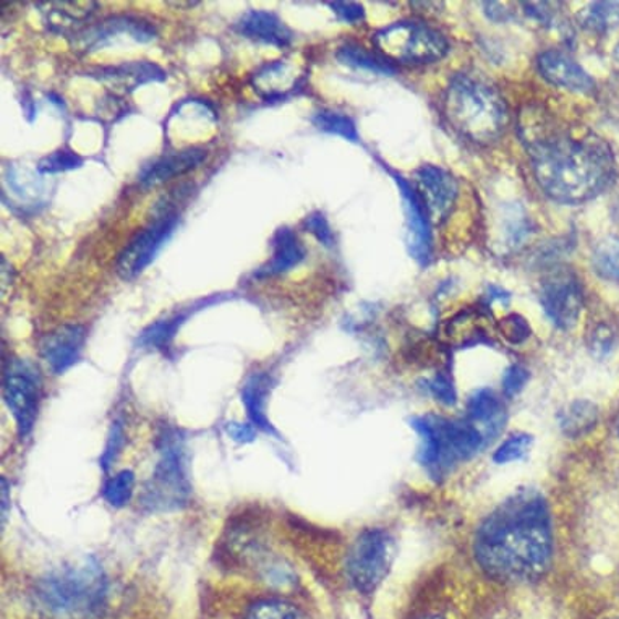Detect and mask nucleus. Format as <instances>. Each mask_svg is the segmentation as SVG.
Masks as SVG:
<instances>
[{"label": "nucleus", "mask_w": 619, "mask_h": 619, "mask_svg": "<svg viewBox=\"0 0 619 619\" xmlns=\"http://www.w3.org/2000/svg\"><path fill=\"white\" fill-rule=\"evenodd\" d=\"M417 191L422 197L430 219L447 218L458 198V183L448 170L438 166H422L417 169Z\"/></svg>", "instance_id": "15"}, {"label": "nucleus", "mask_w": 619, "mask_h": 619, "mask_svg": "<svg viewBox=\"0 0 619 619\" xmlns=\"http://www.w3.org/2000/svg\"><path fill=\"white\" fill-rule=\"evenodd\" d=\"M503 401L492 389H479L468 401V420L489 438L499 433L503 426Z\"/></svg>", "instance_id": "24"}, {"label": "nucleus", "mask_w": 619, "mask_h": 619, "mask_svg": "<svg viewBox=\"0 0 619 619\" xmlns=\"http://www.w3.org/2000/svg\"><path fill=\"white\" fill-rule=\"evenodd\" d=\"M124 429L119 422L113 423V429H111L109 437H107L106 447H104L103 454H101L99 465L103 472H107L111 465L116 461L117 455L120 454L122 448H124Z\"/></svg>", "instance_id": "36"}, {"label": "nucleus", "mask_w": 619, "mask_h": 619, "mask_svg": "<svg viewBox=\"0 0 619 619\" xmlns=\"http://www.w3.org/2000/svg\"><path fill=\"white\" fill-rule=\"evenodd\" d=\"M541 304L556 328L571 329L576 326L584 305L579 280L571 271H553L542 284Z\"/></svg>", "instance_id": "10"}, {"label": "nucleus", "mask_w": 619, "mask_h": 619, "mask_svg": "<svg viewBox=\"0 0 619 619\" xmlns=\"http://www.w3.org/2000/svg\"><path fill=\"white\" fill-rule=\"evenodd\" d=\"M420 619H444V618H441V617H426V618H420Z\"/></svg>", "instance_id": "48"}, {"label": "nucleus", "mask_w": 619, "mask_h": 619, "mask_svg": "<svg viewBox=\"0 0 619 619\" xmlns=\"http://www.w3.org/2000/svg\"><path fill=\"white\" fill-rule=\"evenodd\" d=\"M389 174H391L395 182L398 183L402 201H405L407 245H409L410 255L420 264H427L431 256L429 210H427L419 191L413 189L405 177L392 172V170H389Z\"/></svg>", "instance_id": "12"}, {"label": "nucleus", "mask_w": 619, "mask_h": 619, "mask_svg": "<svg viewBox=\"0 0 619 619\" xmlns=\"http://www.w3.org/2000/svg\"><path fill=\"white\" fill-rule=\"evenodd\" d=\"M538 69L549 83L569 92L589 95L596 90V80L565 52H544L538 59Z\"/></svg>", "instance_id": "16"}, {"label": "nucleus", "mask_w": 619, "mask_h": 619, "mask_svg": "<svg viewBox=\"0 0 619 619\" xmlns=\"http://www.w3.org/2000/svg\"><path fill=\"white\" fill-rule=\"evenodd\" d=\"M577 20L586 30L607 33L619 27V3L596 2L577 13Z\"/></svg>", "instance_id": "28"}, {"label": "nucleus", "mask_w": 619, "mask_h": 619, "mask_svg": "<svg viewBox=\"0 0 619 619\" xmlns=\"http://www.w3.org/2000/svg\"><path fill=\"white\" fill-rule=\"evenodd\" d=\"M525 13L532 19L537 20L541 23H549L553 19L552 9H549V3L547 2H528L523 3Z\"/></svg>", "instance_id": "44"}, {"label": "nucleus", "mask_w": 619, "mask_h": 619, "mask_svg": "<svg viewBox=\"0 0 619 619\" xmlns=\"http://www.w3.org/2000/svg\"><path fill=\"white\" fill-rule=\"evenodd\" d=\"M189 315L190 310H186V312L176 313V315L167 316L166 319L153 323L140 334L138 343L141 347H149V349H166Z\"/></svg>", "instance_id": "27"}, {"label": "nucleus", "mask_w": 619, "mask_h": 619, "mask_svg": "<svg viewBox=\"0 0 619 619\" xmlns=\"http://www.w3.org/2000/svg\"><path fill=\"white\" fill-rule=\"evenodd\" d=\"M33 596L49 618L93 619L106 607L107 577L95 558H85L41 577Z\"/></svg>", "instance_id": "3"}, {"label": "nucleus", "mask_w": 619, "mask_h": 619, "mask_svg": "<svg viewBox=\"0 0 619 619\" xmlns=\"http://www.w3.org/2000/svg\"><path fill=\"white\" fill-rule=\"evenodd\" d=\"M41 13L49 30L59 34H67L75 40L83 31L85 23L95 13V2H49L41 3Z\"/></svg>", "instance_id": "20"}, {"label": "nucleus", "mask_w": 619, "mask_h": 619, "mask_svg": "<svg viewBox=\"0 0 619 619\" xmlns=\"http://www.w3.org/2000/svg\"><path fill=\"white\" fill-rule=\"evenodd\" d=\"M305 231L310 232L319 243L325 246L334 245V234L332 228H329L328 221H326L325 214L316 213L308 214L304 219Z\"/></svg>", "instance_id": "38"}, {"label": "nucleus", "mask_w": 619, "mask_h": 619, "mask_svg": "<svg viewBox=\"0 0 619 619\" xmlns=\"http://www.w3.org/2000/svg\"><path fill=\"white\" fill-rule=\"evenodd\" d=\"M431 395L438 402L444 406H454L458 401L455 388L451 378L447 374H438L430 382Z\"/></svg>", "instance_id": "41"}, {"label": "nucleus", "mask_w": 619, "mask_h": 619, "mask_svg": "<svg viewBox=\"0 0 619 619\" xmlns=\"http://www.w3.org/2000/svg\"><path fill=\"white\" fill-rule=\"evenodd\" d=\"M207 159V151L198 146H189V148L180 149V151L170 153L156 159L151 165L146 166L141 170L138 182L149 189V187L159 186L174 177L183 176L190 170L197 169L201 162Z\"/></svg>", "instance_id": "18"}, {"label": "nucleus", "mask_w": 619, "mask_h": 619, "mask_svg": "<svg viewBox=\"0 0 619 619\" xmlns=\"http://www.w3.org/2000/svg\"><path fill=\"white\" fill-rule=\"evenodd\" d=\"M503 243L507 249H517L523 245L525 239L531 234V224L523 210L511 208L503 218Z\"/></svg>", "instance_id": "34"}, {"label": "nucleus", "mask_w": 619, "mask_h": 619, "mask_svg": "<svg viewBox=\"0 0 619 619\" xmlns=\"http://www.w3.org/2000/svg\"><path fill=\"white\" fill-rule=\"evenodd\" d=\"M177 224H179L177 211L172 210L169 203L167 207H159L155 219L122 250L116 262V271L122 280L132 281L140 276L161 252L167 240L172 238Z\"/></svg>", "instance_id": "9"}, {"label": "nucleus", "mask_w": 619, "mask_h": 619, "mask_svg": "<svg viewBox=\"0 0 619 619\" xmlns=\"http://www.w3.org/2000/svg\"><path fill=\"white\" fill-rule=\"evenodd\" d=\"M271 388H273L271 375L266 374V371H255L243 382L240 399H242V405L245 407L249 422L256 430L263 431L266 434H276V430L271 426L266 412Z\"/></svg>", "instance_id": "19"}, {"label": "nucleus", "mask_w": 619, "mask_h": 619, "mask_svg": "<svg viewBox=\"0 0 619 619\" xmlns=\"http://www.w3.org/2000/svg\"><path fill=\"white\" fill-rule=\"evenodd\" d=\"M480 568L506 584L537 583L553 556L552 513L545 496L525 489L511 495L476 528Z\"/></svg>", "instance_id": "1"}, {"label": "nucleus", "mask_w": 619, "mask_h": 619, "mask_svg": "<svg viewBox=\"0 0 619 619\" xmlns=\"http://www.w3.org/2000/svg\"><path fill=\"white\" fill-rule=\"evenodd\" d=\"M615 61H617L618 64H619V44H618L617 49H615Z\"/></svg>", "instance_id": "47"}, {"label": "nucleus", "mask_w": 619, "mask_h": 619, "mask_svg": "<svg viewBox=\"0 0 619 619\" xmlns=\"http://www.w3.org/2000/svg\"><path fill=\"white\" fill-rule=\"evenodd\" d=\"M336 57L340 64L360 69V71L380 73V75H392V73L396 72L395 65H392V62H389L388 59L382 57L380 54H375V52L367 51L364 46H358V44L354 43L344 44V46L337 51Z\"/></svg>", "instance_id": "25"}, {"label": "nucleus", "mask_w": 619, "mask_h": 619, "mask_svg": "<svg viewBox=\"0 0 619 619\" xmlns=\"http://www.w3.org/2000/svg\"><path fill=\"white\" fill-rule=\"evenodd\" d=\"M594 270L598 276L619 283V238L610 235L597 243L592 253Z\"/></svg>", "instance_id": "29"}, {"label": "nucleus", "mask_w": 619, "mask_h": 619, "mask_svg": "<svg viewBox=\"0 0 619 619\" xmlns=\"http://www.w3.org/2000/svg\"><path fill=\"white\" fill-rule=\"evenodd\" d=\"M298 76L301 75L286 61L267 62L253 75L252 86L264 101L273 103L286 99L297 88L301 83Z\"/></svg>", "instance_id": "22"}, {"label": "nucleus", "mask_w": 619, "mask_h": 619, "mask_svg": "<svg viewBox=\"0 0 619 619\" xmlns=\"http://www.w3.org/2000/svg\"><path fill=\"white\" fill-rule=\"evenodd\" d=\"M159 459L151 479L146 483L141 503L149 511L182 510L191 496L189 462H187L186 440L174 427H166L158 434Z\"/></svg>", "instance_id": "5"}, {"label": "nucleus", "mask_w": 619, "mask_h": 619, "mask_svg": "<svg viewBox=\"0 0 619 619\" xmlns=\"http://www.w3.org/2000/svg\"><path fill=\"white\" fill-rule=\"evenodd\" d=\"M528 155L542 190L559 203L592 200L613 180V153L597 135L552 128L531 138Z\"/></svg>", "instance_id": "2"}, {"label": "nucleus", "mask_w": 619, "mask_h": 619, "mask_svg": "<svg viewBox=\"0 0 619 619\" xmlns=\"http://www.w3.org/2000/svg\"><path fill=\"white\" fill-rule=\"evenodd\" d=\"M597 422L598 409L590 401L573 402L559 416V426H562L566 437H583V434L596 429Z\"/></svg>", "instance_id": "26"}, {"label": "nucleus", "mask_w": 619, "mask_h": 619, "mask_svg": "<svg viewBox=\"0 0 619 619\" xmlns=\"http://www.w3.org/2000/svg\"><path fill=\"white\" fill-rule=\"evenodd\" d=\"M312 122L319 132L336 135V137L353 141V144H360L356 122L346 114L337 113V111H319Z\"/></svg>", "instance_id": "30"}, {"label": "nucleus", "mask_w": 619, "mask_h": 619, "mask_svg": "<svg viewBox=\"0 0 619 619\" xmlns=\"http://www.w3.org/2000/svg\"><path fill=\"white\" fill-rule=\"evenodd\" d=\"M271 246H273V256H271L270 262L264 263L259 271H255V277H259V280L287 273L292 267L304 262L305 255H307L301 240L288 228H281L274 232Z\"/></svg>", "instance_id": "21"}, {"label": "nucleus", "mask_w": 619, "mask_h": 619, "mask_svg": "<svg viewBox=\"0 0 619 619\" xmlns=\"http://www.w3.org/2000/svg\"><path fill=\"white\" fill-rule=\"evenodd\" d=\"M10 492V486L9 483H7L6 479H2V520L3 523H6V517H7V504H9V499H7V495H9Z\"/></svg>", "instance_id": "46"}, {"label": "nucleus", "mask_w": 619, "mask_h": 619, "mask_svg": "<svg viewBox=\"0 0 619 619\" xmlns=\"http://www.w3.org/2000/svg\"><path fill=\"white\" fill-rule=\"evenodd\" d=\"M444 113L455 130L475 144L496 140L507 125V107L499 90L469 73L451 80Z\"/></svg>", "instance_id": "4"}, {"label": "nucleus", "mask_w": 619, "mask_h": 619, "mask_svg": "<svg viewBox=\"0 0 619 619\" xmlns=\"http://www.w3.org/2000/svg\"><path fill=\"white\" fill-rule=\"evenodd\" d=\"M501 334L510 340L511 344H523L531 337V326L520 315H510L501 319Z\"/></svg>", "instance_id": "37"}, {"label": "nucleus", "mask_w": 619, "mask_h": 619, "mask_svg": "<svg viewBox=\"0 0 619 619\" xmlns=\"http://www.w3.org/2000/svg\"><path fill=\"white\" fill-rule=\"evenodd\" d=\"M532 444H534V438H532V434H511V437H507L506 440L496 448L495 454H493V461L500 465L521 461V459H524L525 455L531 453Z\"/></svg>", "instance_id": "33"}, {"label": "nucleus", "mask_w": 619, "mask_h": 619, "mask_svg": "<svg viewBox=\"0 0 619 619\" xmlns=\"http://www.w3.org/2000/svg\"><path fill=\"white\" fill-rule=\"evenodd\" d=\"M127 36L137 43H151L158 33L151 23L132 15H116L93 24L75 38L76 44L85 51H96L113 43L117 38Z\"/></svg>", "instance_id": "13"}, {"label": "nucleus", "mask_w": 619, "mask_h": 619, "mask_svg": "<svg viewBox=\"0 0 619 619\" xmlns=\"http://www.w3.org/2000/svg\"><path fill=\"white\" fill-rule=\"evenodd\" d=\"M382 57L402 64H431L448 54V41L427 24L399 22L375 34Z\"/></svg>", "instance_id": "7"}, {"label": "nucleus", "mask_w": 619, "mask_h": 619, "mask_svg": "<svg viewBox=\"0 0 619 619\" xmlns=\"http://www.w3.org/2000/svg\"><path fill=\"white\" fill-rule=\"evenodd\" d=\"M486 9V15L490 17V19L495 20V22H506L507 19H510V17H507V12L506 10H504V6H501V3L499 2H490V3H485Z\"/></svg>", "instance_id": "45"}, {"label": "nucleus", "mask_w": 619, "mask_h": 619, "mask_svg": "<svg viewBox=\"0 0 619 619\" xmlns=\"http://www.w3.org/2000/svg\"><path fill=\"white\" fill-rule=\"evenodd\" d=\"M245 619H308L304 611L281 598H263L246 610Z\"/></svg>", "instance_id": "32"}, {"label": "nucleus", "mask_w": 619, "mask_h": 619, "mask_svg": "<svg viewBox=\"0 0 619 619\" xmlns=\"http://www.w3.org/2000/svg\"><path fill=\"white\" fill-rule=\"evenodd\" d=\"M332 7L333 12L339 17L343 22L346 23H358L365 19V10L360 3L356 2H332L329 3Z\"/></svg>", "instance_id": "43"}, {"label": "nucleus", "mask_w": 619, "mask_h": 619, "mask_svg": "<svg viewBox=\"0 0 619 619\" xmlns=\"http://www.w3.org/2000/svg\"><path fill=\"white\" fill-rule=\"evenodd\" d=\"M2 398L12 413L20 437H28L36 426L43 398V380L36 365L24 358L7 360L2 375Z\"/></svg>", "instance_id": "8"}, {"label": "nucleus", "mask_w": 619, "mask_h": 619, "mask_svg": "<svg viewBox=\"0 0 619 619\" xmlns=\"http://www.w3.org/2000/svg\"><path fill=\"white\" fill-rule=\"evenodd\" d=\"M135 483H137V479H135V474L130 469L117 472V474L109 476L106 483H104L103 490H101L103 500L109 506L116 507V510L127 506L132 499H134Z\"/></svg>", "instance_id": "31"}, {"label": "nucleus", "mask_w": 619, "mask_h": 619, "mask_svg": "<svg viewBox=\"0 0 619 619\" xmlns=\"http://www.w3.org/2000/svg\"><path fill=\"white\" fill-rule=\"evenodd\" d=\"M615 344V333L613 329L608 325H598L590 334L589 347L592 350L594 356L601 358L608 356L613 349Z\"/></svg>", "instance_id": "39"}, {"label": "nucleus", "mask_w": 619, "mask_h": 619, "mask_svg": "<svg viewBox=\"0 0 619 619\" xmlns=\"http://www.w3.org/2000/svg\"><path fill=\"white\" fill-rule=\"evenodd\" d=\"M410 427L419 437V462L430 475L441 476L454 464L447 437V419L437 416L413 417Z\"/></svg>", "instance_id": "11"}, {"label": "nucleus", "mask_w": 619, "mask_h": 619, "mask_svg": "<svg viewBox=\"0 0 619 619\" xmlns=\"http://www.w3.org/2000/svg\"><path fill=\"white\" fill-rule=\"evenodd\" d=\"M83 166V159L80 158L72 149H59V151L51 153L46 158L38 162V172L43 174H59L67 172V170L80 169Z\"/></svg>", "instance_id": "35"}, {"label": "nucleus", "mask_w": 619, "mask_h": 619, "mask_svg": "<svg viewBox=\"0 0 619 619\" xmlns=\"http://www.w3.org/2000/svg\"><path fill=\"white\" fill-rule=\"evenodd\" d=\"M396 559V541L386 528H365L350 545L346 576L350 587L361 596L380 589Z\"/></svg>", "instance_id": "6"}, {"label": "nucleus", "mask_w": 619, "mask_h": 619, "mask_svg": "<svg viewBox=\"0 0 619 619\" xmlns=\"http://www.w3.org/2000/svg\"><path fill=\"white\" fill-rule=\"evenodd\" d=\"M527 381L528 371L525 370L524 367H521V365H513V367L507 368V370L504 371L503 380H501L504 396L513 398V396L520 395L525 388V385H527Z\"/></svg>", "instance_id": "40"}, {"label": "nucleus", "mask_w": 619, "mask_h": 619, "mask_svg": "<svg viewBox=\"0 0 619 619\" xmlns=\"http://www.w3.org/2000/svg\"><path fill=\"white\" fill-rule=\"evenodd\" d=\"M86 344V328L82 325H62L48 333L40 344L41 358L54 375H64L82 357Z\"/></svg>", "instance_id": "14"}, {"label": "nucleus", "mask_w": 619, "mask_h": 619, "mask_svg": "<svg viewBox=\"0 0 619 619\" xmlns=\"http://www.w3.org/2000/svg\"><path fill=\"white\" fill-rule=\"evenodd\" d=\"M95 78L101 82L113 83L114 86L124 88L125 92H134L141 85L151 82H165L166 72L159 65L153 62H125V64L116 65V67L97 69Z\"/></svg>", "instance_id": "23"}, {"label": "nucleus", "mask_w": 619, "mask_h": 619, "mask_svg": "<svg viewBox=\"0 0 619 619\" xmlns=\"http://www.w3.org/2000/svg\"><path fill=\"white\" fill-rule=\"evenodd\" d=\"M224 431L232 441H235V443L239 444L253 443V441L256 440V434H259V430H256L250 422L225 423Z\"/></svg>", "instance_id": "42"}, {"label": "nucleus", "mask_w": 619, "mask_h": 619, "mask_svg": "<svg viewBox=\"0 0 619 619\" xmlns=\"http://www.w3.org/2000/svg\"><path fill=\"white\" fill-rule=\"evenodd\" d=\"M234 31L246 40L277 49L291 46L294 40V34L288 30L287 24L276 13L267 10H249L243 13L234 24Z\"/></svg>", "instance_id": "17"}]
</instances>
